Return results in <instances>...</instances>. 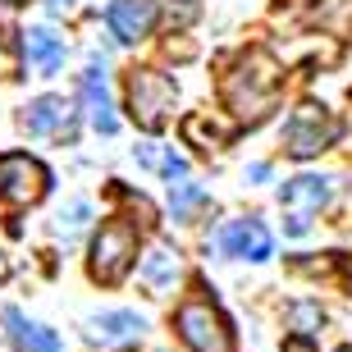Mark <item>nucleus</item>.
<instances>
[{
	"label": "nucleus",
	"instance_id": "nucleus-19",
	"mask_svg": "<svg viewBox=\"0 0 352 352\" xmlns=\"http://www.w3.org/2000/svg\"><path fill=\"white\" fill-rule=\"evenodd\" d=\"M183 138H188V142H201V146L210 151V146H224L229 129H220V124H206L201 115H192V119H183Z\"/></svg>",
	"mask_w": 352,
	"mask_h": 352
},
{
	"label": "nucleus",
	"instance_id": "nucleus-22",
	"mask_svg": "<svg viewBox=\"0 0 352 352\" xmlns=\"http://www.w3.org/2000/svg\"><path fill=\"white\" fill-rule=\"evenodd\" d=\"M10 279V261H5V252H0V284Z\"/></svg>",
	"mask_w": 352,
	"mask_h": 352
},
{
	"label": "nucleus",
	"instance_id": "nucleus-7",
	"mask_svg": "<svg viewBox=\"0 0 352 352\" xmlns=\"http://www.w3.org/2000/svg\"><path fill=\"white\" fill-rule=\"evenodd\" d=\"M160 19V0H110L105 23L115 32V41H142Z\"/></svg>",
	"mask_w": 352,
	"mask_h": 352
},
{
	"label": "nucleus",
	"instance_id": "nucleus-14",
	"mask_svg": "<svg viewBox=\"0 0 352 352\" xmlns=\"http://www.w3.org/2000/svg\"><path fill=\"white\" fill-rule=\"evenodd\" d=\"M146 329V320L138 311H105L91 320V339L96 343H133Z\"/></svg>",
	"mask_w": 352,
	"mask_h": 352
},
{
	"label": "nucleus",
	"instance_id": "nucleus-3",
	"mask_svg": "<svg viewBox=\"0 0 352 352\" xmlns=\"http://www.w3.org/2000/svg\"><path fill=\"white\" fill-rule=\"evenodd\" d=\"M334 138H339V119L329 115L325 105H316V101L298 105V110L288 115V124H284V146H288V156H298V160L320 156Z\"/></svg>",
	"mask_w": 352,
	"mask_h": 352
},
{
	"label": "nucleus",
	"instance_id": "nucleus-17",
	"mask_svg": "<svg viewBox=\"0 0 352 352\" xmlns=\"http://www.w3.org/2000/svg\"><path fill=\"white\" fill-rule=\"evenodd\" d=\"M311 23H320L325 32L352 41V0H325V5H316V10H311Z\"/></svg>",
	"mask_w": 352,
	"mask_h": 352
},
{
	"label": "nucleus",
	"instance_id": "nucleus-13",
	"mask_svg": "<svg viewBox=\"0 0 352 352\" xmlns=\"http://www.w3.org/2000/svg\"><path fill=\"white\" fill-rule=\"evenodd\" d=\"M23 60L37 74H55V69L65 65V37L51 32V28H28L23 32Z\"/></svg>",
	"mask_w": 352,
	"mask_h": 352
},
{
	"label": "nucleus",
	"instance_id": "nucleus-9",
	"mask_svg": "<svg viewBox=\"0 0 352 352\" xmlns=\"http://www.w3.org/2000/svg\"><path fill=\"white\" fill-rule=\"evenodd\" d=\"M329 197H334V179H320V174H298V179L284 183L279 201H284L293 215H311V210L329 206Z\"/></svg>",
	"mask_w": 352,
	"mask_h": 352
},
{
	"label": "nucleus",
	"instance_id": "nucleus-10",
	"mask_svg": "<svg viewBox=\"0 0 352 352\" xmlns=\"http://www.w3.org/2000/svg\"><path fill=\"white\" fill-rule=\"evenodd\" d=\"M19 124H23L28 138H55V133L65 138V133H74L69 129V105L60 101V96H37V101L23 110Z\"/></svg>",
	"mask_w": 352,
	"mask_h": 352
},
{
	"label": "nucleus",
	"instance_id": "nucleus-24",
	"mask_svg": "<svg viewBox=\"0 0 352 352\" xmlns=\"http://www.w3.org/2000/svg\"><path fill=\"white\" fill-rule=\"evenodd\" d=\"M5 5H10V0H0V10H5Z\"/></svg>",
	"mask_w": 352,
	"mask_h": 352
},
{
	"label": "nucleus",
	"instance_id": "nucleus-18",
	"mask_svg": "<svg viewBox=\"0 0 352 352\" xmlns=\"http://www.w3.org/2000/svg\"><path fill=\"white\" fill-rule=\"evenodd\" d=\"M138 160H142L146 170H160L170 183L188 174V160H183V156H174V151H160V146H151V142H146V146H138Z\"/></svg>",
	"mask_w": 352,
	"mask_h": 352
},
{
	"label": "nucleus",
	"instance_id": "nucleus-20",
	"mask_svg": "<svg viewBox=\"0 0 352 352\" xmlns=\"http://www.w3.org/2000/svg\"><path fill=\"white\" fill-rule=\"evenodd\" d=\"M87 215H91V206H87V201H82V197H78V201H69V210H60V224H55V234H78V229H82V224H87Z\"/></svg>",
	"mask_w": 352,
	"mask_h": 352
},
{
	"label": "nucleus",
	"instance_id": "nucleus-4",
	"mask_svg": "<svg viewBox=\"0 0 352 352\" xmlns=\"http://www.w3.org/2000/svg\"><path fill=\"white\" fill-rule=\"evenodd\" d=\"M133 256H138V229L124 224V220L101 224V234H96V243H91V279L119 284V279L129 274Z\"/></svg>",
	"mask_w": 352,
	"mask_h": 352
},
{
	"label": "nucleus",
	"instance_id": "nucleus-16",
	"mask_svg": "<svg viewBox=\"0 0 352 352\" xmlns=\"http://www.w3.org/2000/svg\"><path fill=\"white\" fill-rule=\"evenodd\" d=\"M206 206H210L206 188H197V183H170V210H174V220L192 224L197 210H206Z\"/></svg>",
	"mask_w": 352,
	"mask_h": 352
},
{
	"label": "nucleus",
	"instance_id": "nucleus-23",
	"mask_svg": "<svg viewBox=\"0 0 352 352\" xmlns=\"http://www.w3.org/2000/svg\"><path fill=\"white\" fill-rule=\"evenodd\" d=\"M46 5H51V10H69V5H74V0H46Z\"/></svg>",
	"mask_w": 352,
	"mask_h": 352
},
{
	"label": "nucleus",
	"instance_id": "nucleus-12",
	"mask_svg": "<svg viewBox=\"0 0 352 352\" xmlns=\"http://www.w3.org/2000/svg\"><path fill=\"white\" fill-rule=\"evenodd\" d=\"M5 329H10L14 352H60V339H55L46 325L28 320L19 307H5Z\"/></svg>",
	"mask_w": 352,
	"mask_h": 352
},
{
	"label": "nucleus",
	"instance_id": "nucleus-11",
	"mask_svg": "<svg viewBox=\"0 0 352 352\" xmlns=\"http://www.w3.org/2000/svg\"><path fill=\"white\" fill-rule=\"evenodd\" d=\"M82 105H87V124L96 133H110L119 129V119H115V110H110V87H105V69L101 65H91L87 74H82Z\"/></svg>",
	"mask_w": 352,
	"mask_h": 352
},
{
	"label": "nucleus",
	"instance_id": "nucleus-21",
	"mask_svg": "<svg viewBox=\"0 0 352 352\" xmlns=\"http://www.w3.org/2000/svg\"><path fill=\"white\" fill-rule=\"evenodd\" d=\"M288 320H293V325H302V334H311V325H320V307H307V302H298V307L288 311Z\"/></svg>",
	"mask_w": 352,
	"mask_h": 352
},
{
	"label": "nucleus",
	"instance_id": "nucleus-8",
	"mask_svg": "<svg viewBox=\"0 0 352 352\" xmlns=\"http://www.w3.org/2000/svg\"><path fill=\"white\" fill-rule=\"evenodd\" d=\"M220 248L238 261H265L270 256V229L261 220H234L220 234Z\"/></svg>",
	"mask_w": 352,
	"mask_h": 352
},
{
	"label": "nucleus",
	"instance_id": "nucleus-6",
	"mask_svg": "<svg viewBox=\"0 0 352 352\" xmlns=\"http://www.w3.org/2000/svg\"><path fill=\"white\" fill-rule=\"evenodd\" d=\"M51 188V174L37 156H23V151H10L0 156V201L10 206H37Z\"/></svg>",
	"mask_w": 352,
	"mask_h": 352
},
{
	"label": "nucleus",
	"instance_id": "nucleus-5",
	"mask_svg": "<svg viewBox=\"0 0 352 352\" xmlns=\"http://www.w3.org/2000/svg\"><path fill=\"white\" fill-rule=\"evenodd\" d=\"M174 82L165 78V74H156V69H133L129 74V110L133 119H138V129L156 133L160 124H165V115H170L174 105Z\"/></svg>",
	"mask_w": 352,
	"mask_h": 352
},
{
	"label": "nucleus",
	"instance_id": "nucleus-2",
	"mask_svg": "<svg viewBox=\"0 0 352 352\" xmlns=\"http://www.w3.org/2000/svg\"><path fill=\"white\" fill-rule=\"evenodd\" d=\"M174 329L179 339L192 352H234V329L220 316V307L210 298H188L174 316Z\"/></svg>",
	"mask_w": 352,
	"mask_h": 352
},
{
	"label": "nucleus",
	"instance_id": "nucleus-1",
	"mask_svg": "<svg viewBox=\"0 0 352 352\" xmlns=\"http://www.w3.org/2000/svg\"><path fill=\"white\" fill-rule=\"evenodd\" d=\"M224 105L234 110L238 124H261L279 105V91H284V74L274 65L270 51H248L229 74H224Z\"/></svg>",
	"mask_w": 352,
	"mask_h": 352
},
{
	"label": "nucleus",
	"instance_id": "nucleus-15",
	"mask_svg": "<svg viewBox=\"0 0 352 352\" xmlns=\"http://www.w3.org/2000/svg\"><path fill=\"white\" fill-rule=\"evenodd\" d=\"M179 252L174 248H165V243H156V248L142 256V284L146 288H170L174 279H179Z\"/></svg>",
	"mask_w": 352,
	"mask_h": 352
}]
</instances>
